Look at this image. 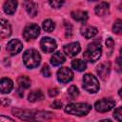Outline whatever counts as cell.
I'll return each mask as SVG.
<instances>
[{
    "label": "cell",
    "mask_w": 122,
    "mask_h": 122,
    "mask_svg": "<svg viewBox=\"0 0 122 122\" xmlns=\"http://www.w3.org/2000/svg\"><path fill=\"white\" fill-rule=\"evenodd\" d=\"M24 7H25V10H27V12L31 16V17H34L37 13V5L31 1V0H25L24 1Z\"/></svg>",
    "instance_id": "obj_14"
},
{
    "label": "cell",
    "mask_w": 122,
    "mask_h": 122,
    "mask_svg": "<svg viewBox=\"0 0 122 122\" xmlns=\"http://www.w3.org/2000/svg\"><path fill=\"white\" fill-rule=\"evenodd\" d=\"M64 2H65V0H49L50 5H51L52 8H55V9L60 8V7L64 4Z\"/></svg>",
    "instance_id": "obj_27"
},
{
    "label": "cell",
    "mask_w": 122,
    "mask_h": 122,
    "mask_svg": "<svg viewBox=\"0 0 122 122\" xmlns=\"http://www.w3.org/2000/svg\"><path fill=\"white\" fill-rule=\"evenodd\" d=\"M97 73L99 75V77L103 80H105L109 74H110V71H111V64L109 62H104L101 63L97 66Z\"/></svg>",
    "instance_id": "obj_11"
},
{
    "label": "cell",
    "mask_w": 122,
    "mask_h": 122,
    "mask_svg": "<svg viewBox=\"0 0 122 122\" xmlns=\"http://www.w3.org/2000/svg\"><path fill=\"white\" fill-rule=\"evenodd\" d=\"M41 72H42V74H43L44 76H46V77H50V76H51V71H50V68H49L48 65H44V66L42 67Z\"/></svg>",
    "instance_id": "obj_28"
},
{
    "label": "cell",
    "mask_w": 122,
    "mask_h": 122,
    "mask_svg": "<svg viewBox=\"0 0 122 122\" xmlns=\"http://www.w3.org/2000/svg\"><path fill=\"white\" fill-rule=\"evenodd\" d=\"M23 61L26 67L29 69L36 68L41 61V56L39 52L34 49H29L27 50L23 54Z\"/></svg>",
    "instance_id": "obj_3"
},
{
    "label": "cell",
    "mask_w": 122,
    "mask_h": 122,
    "mask_svg": "<svg viewBox=\"0 0 122 122\" xmlns=\"http://www.w3.org/2000/svg\"><path fill=\"white\" fill-rule=\"evenodd\" d=\"M118 94H119V95H120V97L122 98V89H120V90H119V92H118Z\"/></svg>",
    "instance_id": "obj_35"
},
{
    "label": "cell",
    "mask_w": 122,
    "mask_h": 122,
    "mask_svg": "<svg viewBox=\"0 0 122 122\" xmlns=\"http://www.w3.org/2000/svg\"><path fill=\"white\" fill-rule=\"evenodd\" d=\"M81 34L87 38V39H90L93 36H95L97 34V29L94 28V27H92V26H84L81 28Z\"/></svg>",
    "instance_id": "obj_12"
},
{
    "label": "cell",
    "mask_w": 122,
    "mask_h": 122,
    "mask_svg": "<svg viewBox=\"0 0 122 122\" xmlns=\"http://www.w3.org/2000/svg\"><path fill=\"white\" fill-rule=\"evenodd\" d=\"M13 121V119H11V118H10V117H5V116H1L0 117V121L1 122H4V121Z\"/></svg>",
    "instance_id": "obj_32"
},
{
    "label": "cell",
    "mask_w": 122,
    "mask_h": 122,
    "mask_svg": "<svg viewBox=\"0 0 122 122\" xmlns=\"http://www.w3.org/2000/svg\"><path fill=\"white\" fill-rule=\"evenodd\" d=\"M113 117L117 121H122V107L116 108L113 112Z\"/></svg>",
    "instance_id": "obj_26"
},
{
    "label": "cell",
    "mask_w": 122,
    "mask_h": 122,
    "mask_svg": "<svg viewBox=\"0 0 122 122\" xmlns=\"http://www.w3.org/2000/svg\"><path fill=\"white\" fill-rule=\"evenodd\" d=\"M44 98V94L40 90L37 91H33L30 92L28 95V100L30 102H37V101H41Z\"/></svg>",
    "instance_id": "obj_20"
},
{
    "label": "cell",
    "mask_w": 122,
    "mask_h": 122,
    "mask_svg": "<svg viewBox=\"0 0 122 122\" xmlns=\"http://www.w3.org/2000/svg\"><path fill=\"white\" fill-rule=\"evenodd\" d=\"M68 94L71 97V98H75L79 95V91L77 89L76 86H71L69 89H68Z\"/></svg>",
    "instance_id": "obj_25"
},
{
    "label": "cell",
    "mask_w": 122,
    "mask_h": 122,
    "mask_svg": "<svg viewBox=\"0 0 122 122\" xmlns=\"http://www.w3.org/2000/svg\"><path fill=\"white\" fill-rule=\"evenodd\" d=\"M51 107L54 108V109H60V108H62V102L56 100L53 103H51Z\"/></svg>",
    "instance_id": "obj_31"
},
{
    "label": "cell",
    "mask_w": 122,
    "mask_h": 122,
    "mask_svg": "<svg viewBox=\"0 0 122 122\" xmlns=\"http://www.w3.org/2000/svg\"><path fill=\"white\" fill-rule=\"evenodd\" d=\"M118 9H119V10H122V2H121L120 5L118 6Z\"/></svg>",
    "instance_id": "obj_36"
},
{
    "label": "cell",
    "mask_w": 122,
    "mask_h": 122,
    "mask_svg": "<svg viewBox=\"0 0 122 122\" xmlns=\"http://www.w3.org/2000/svg\"><path fill=\"white\" fill-rule=\"evenodd\" d=\"M65 62V56L61 51H57L53 53L51 58V63L52 66H59Z\"/></svg>",
    "instance_id": "obj_19"
},
{
    "label": "cell",
    "mask_w": 122,
    "mask_h": 122,
    "mask_svg": "<svg viewBox=\"0 0 122 122\" xmlns=\"http://www.w3.org/2000/svg\"><path fill=\"white\" fill-rule=\"evenodd\" d=\"M106 46H107V48L108 49H110L111 51L113 49V46H114V42H113V40L112 39V38H109L107 41H106Z\"/></svg>",
    "instance_id": "obj_29"
},
{
    "label": "cell",
    "mask_w": 122,
    "mask_h": 122,
    "mask_svg": "<svg viewBox=\"0 0 122 122\" xmlns=\"http://www.w3.org/2000/svg\"><path fill=\"white\" fill-rule=\"evenodd\" d=\"M109 7H110V6H109L108 3H106V2H101L100 4H98V5L95 7V9H94L95 13H96L97 15H99V16H104V15H106V14L109 13V9H110Z\"/></svg>",
    "instance_id": "obj_18"
},
{
    "label": "cell",
    "mask_w": 122,
    "mask_h": 122,
    "mask_svg": "<svg viewBox=\"0 0 122 122\" xmlns=\"http://www.w3.org/2000/svg\"><path fill=\"white\" fill-rule=\"evenodd\" d=\"M119 59L122 61V48H121V50H120V55H119Z\"/></svg>",
    "instance_id": "obj_34"
},
{
    "label": "cell",
    "mask_w": 122,
    "mask_h": 122,
    "mask_svg": "<svg viewBox=\"0 0 122 122\" xmlns=\"http://www.w3.org/2000/svg\"><path fill=\"white\" fill-rule=\"evenodd\" d=\"M71 17L75 20V21H78V22H86L87 19H88V12L87 11H84V10H74L71 13Z\"/></svg>",
    "instance_id": "obj_17"
},
{
    "label": "cell",
    "mask_w": 122,
    "mask_h": 122,
    "mask_svg": "<svg viewBox=\"0 0 122 122\" xmlns=\"http://www.w3.org/2000/svg\"><path fill=\"white\" fill-rule=\"evenodd\" d=\"M114 101L112 99H101L95 102L94 104V108L97 112H107L109 111H111L113 107H114Z\"/></svg>",
    "instance_id": "obj_6"
},
{
    "label": "cell",
    "mask_w": 122,
    "mask_h": 122,
    "mask_svg": "<svg viewBox=\"0 0 122 122\" xmlns=\"http://www.w3.org/2000/svg\"><path fill=\"white\" fill-rule=\"evenodd\" d=\"M80 51H81V47H80V44L78 42H72V43H70L64 47V52L69 57L75 56L76 54L79 53Z\"/></svg>",
    "instance_id": "obj_10"
},
{
    "label": "cell",
    "mask_w": 122,
    "mask_h": 122,
    "mask_svg": "<svg viewBox=\"0 0 122 122\" xmlns=\"http://www.w3.org/2000/svg\"><path fill=\"white\" fill-rule=\"evenodd\" d=\"M71 67L77 71H83L86 70L87 65L84 61H82L80 59H74L71 61Z\"/></svg>",
    "instance_id": "obj_21"
},
{
    "label": "cell",
    "mask_w": 122,
    "mask_h": 122,
    "mask_svg": "<svg viewBox=\"0 0 122 122\" xmlns=\"http://www.w3.org/2000/svg\"><path fill=\"white\" fill-rule=\"evenodd\" d=\"M92 106L87 103H71L65 107V112L69 114L83 116L90 112Z\"/></svg>",
    "instance_id": "obj_2"
},
{
    "label": "cell",
    "mask_w": 122,
    "mask_h": 122,
    "mask_svg": "<svg viewBox=\"0 0 122 122\" xmlns=\"http://www.w3.org/2000/svg\"><path fill=\"white\" fill-rule=\"evenodd\" d=\"M1 37L2 38H6L9 37L11 33V28L10 25L8 21H6L5 19H1Z\"/></svg>",
    "instance_id": "obj_16"
},
{
    "label": "cell",
    "mask_w": 122,
    "mask_h": 122,
    "mask_svg": "<svg viewBox=\"0 0 122 122\" xmlns=\"http://www.w3.org/2000/svg\"><path fill=\"white\" fill-rule=\"evenodd\" d=\"M17 8V0H7L4 4V11L7 14H12Z\"/></svg>",
    "instance_id": "obj_15"
},
{
    "label": "cell",
    "mask_w": 122,
    "mask_h": 122,
    "mask_svg": "<svg viewBox=\"0 0 122 122\" xmlns=\"http://www.w3.org/2000/svg\"><path fill=\"white\" fill-rule=\"evenodd\" d=\"M17 83H18V85L21 89H28V88L30 87V80L26 75L19 76L18 79H17Z\"/></svg>",
    "instance_id": "obj_22"
},
{
    "label": "cell",
    "mask_w": 122,
    "mask_h": 122,
    "mask_svg": "<svg viewBox=\"0 0 122 122\" xmlns=\"http://www.w3.org/2000/svg\"><path fill=\"white\" fill-rule=\"evenodd\" d=\"M101 53H102V48L100 43L93 42L88 46L87 50L83 53V57L86 61L93 63L100 58Z\"/></svg>",
    "instance_id": "obj_1"
},
{
    "label": "cell",
    "mask_w": 122,
    "mask_h": 122,
    "mask_svg": "<svg viewBox=\"0 0 122 122\" xmlns=\"http://www.w3.org/2000/svg\"><path fill=\"white\" fill-rule=\"evenodd\" d=\"M48 92H49V95H50V96L53 97V96H56V95L59 93V91H58V89L54 88V89H50Z\"/></svg>",
    "instance_id": "obj_30"
},
{
    "label": "cell",
    "mask_w": 122,
    "mask_h": 122,
    "mask_svg": "<svg viewBox=\"0 0 122 122\" xmlns=\"http://www.w3.org/2000/svg\"><path fill=\"white\" fill-rule=\"evenodd\" d=\"M73 73L71 69L67 67H63L58 70L57 71V79L61 83H68L72 79Z\"/></svg>",
    "instance_id": "obj_8"
},
{
    "label": "cell",
    "mask_w": 122,
    "mask_h": 122,
    "mask_svg": "<svg viewBox=\"0 0 122 122\" xmlns=\"http://www.w3.org/2000/svg\"><path fill=\"white\" fill-rule=\"evenodd\" d=\"M40 47L44 52L51 53L55 51L57 45H56V42L54 39H52L51 37H43L40 41Z\"/></svg>",
    "instance_id": "obj_7"
},
{
    "label": "cell",
    "mask_w": 122,
    "mask_h": 122,
    "mask_svg": "<svg viewBox=\"0 0 122 122\" xmlns=\"http://www.w3.org/2000/svg\"><path fill=\"white\" fill-rule=\"evenodd\" d=\"M42 27H43L44 30H46L48 32H51V31H52L54 30V27L55 26H54V23L51 19H46V20L43 21Z\"/></svg>",
    "instance_id": "obj_23"
},
{
    "label": "cell",
    "mask_w": 122,
    "mask_h": 122,
    "mask_svg": "<svg viewBox=\"0 0 122 122\" xmlns=\"http://www.w3.org/2000/svg\"><path fill=\"white\" fill-rule=\"evenodd\" d=\"M13 88V83L9 78H2L0 81V90L2 93H9Z\"/></svg>",
    "instance_id": "obj_13"
},
{
    "label": "cell",
    "mask_w": 122,
    "mask_h": 122,
    "mask_svg": "<svg viewBox=\"0 0 122 122\" xmlns=\"http://www.w3.org/2000/svg\"><path fill=\"white\" fill-rule=\"evenodd\" d=\"M22 92V91H21V90H18V93H19V95H20V96H21V97H23V95H24V93H22V92Z\"/></svg>",
    "instance_id": "obj_33"
},
{
    "label": "cell",
    "mask_w": 122,
    "mask_h": 122,
    "mask_svg": "<svg viewBox=\"0 0 122 122\" xmlns=\"http://www.w3.org/2000/svg\"><path fill=\"white\" fill-rule=\"evenodd\" d=\"M83 88L90 93H95L99 91V82L95 76L87 73L83 77Z\"/></svg>",
    "instance_id": "obj_4"
},
{
    "label": "cell",
    "mask_w": 122,
    "mask_h": 122,
    "mask_svg": "<svg viewBox=\"0 0 122 122\" xmlns=\"http://www.w3.org/2000/svg\"><path fill=\"white\" fill-rule=\"evenodd\" d=\"M39 33H40V28L36 24L28 25L23 30V36L27 41L35 39L39 35Z\"/></svg>",
    "instance_id": "obj_5"
},
{
    "label": "cell",
    "mask_w": 122,
    "mask_h": 122,
    "mask_svg": "<svg viewBox=\"0 0 122 122\" xmlns=\"http://www.w3.org/2000/svg\"><path fill=\"white\" fill-rule=\"evenodd\" d=\"M90 1H96V0H90Z\"/></svg>",
    "instance_id": "obj_37"
},
{
    "label": "cell",
    "mask_w": 122,
    "mask_h": 122,
    "mask_svg": "<svg viewBox=\"0 0 122 122\" xmlns=\"http://www.w3.org/2000/svg\"><path fill=\"white\" fill-rule=\"evenodd\" d=\"M112 31L116 34H122V19H118L112 26Z\"/></svg>",
    "instance_id": "obj_24"
},
{
    "label": "cell",
    "mask_w": 122,
    "mask_h": 122,
    "mask_svg": "<svg viewBox=\"0 0 122 122\" xmlns=\"http://www.w3.org/2000/svg\"><path fill=\"white\" fill-rule=\"evenodd\" d=\"M22 49H23V45H22V43H21L19 40H17V39H12V40H10V41L8 43L7 48H6L7 51H8L10 55H15V54L19 53V52L22 51Z\"/></svg>",
    "instance_id": "obj_9"
}]
</instances>
